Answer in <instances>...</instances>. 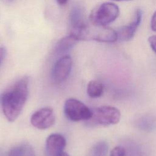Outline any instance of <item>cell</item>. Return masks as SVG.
<instances>
[{"label": "cell", "instance_id": "obj_1", "mask_svg": "<svg viewBox=\"0 0 156 156\" xmlns=\"http://www.w3.org/2000/svg\"><path fill=\"white\" fill-rule=\"evenodd\" d=\"M28 85V79L23 77L17 81L11 90L2 94V108L8 121L13 122L20 115L27 99Z\"/></svg>", "mask_w": 156, "mask_h": 156}, {"label": "cell", "instance_id": "obj_2", "mask_svg": "<svg viewBox=\"0 0 156 156\" xmlns=\"http://www.w3.org/2000/svg\"><path fill=\"white\" fill-rule=\"evenodd\" d=\"M78 40H94L113 43L118 40L116 30L107 26L85 23L76 33L71 34Z\"/></svg>", "mask_w": 156, "mask_h": 156}, {"label": "cell", "instance_id": "obj_3", "mask_svg": "<svg viewBox=\"0 0 156 156\" xmlns=\"http://www.w3.org/2000/svg\"><path fill=\"white\" fill-rule=\"evenodd\" d=\"M119 12V8L115 3L105 2L91 11L89 19L93 24L107 26L118 18Z\"/></svg>", "mask_w": 156, "mask_h": 156}, {"label": "cell", "instance_id": "obj_4", "mask_svg": "<svg viewBox=\"0 0 156 156\" xmlns=\"http://www.w3.org/2000/svg\"><path fill=\"white\" fill-rule=\"evenodd\" d=\"M92 110V116L89 119L93 124L109 126L118 124L121 119L120 111L115 107L101 106Z\"/></svg>", "mask_w": 156, "mask_h": 156}, {"label": "cell", "instance_id": "obj_5", "mask_svg": "<svg viewBox=\"0 0 156 156\" xmlns=\"http://www.w3.org/2000/svg\"><path fill=\"white\" fill-rule=\"evenodd\" d=\"M64 113L71 121L77 122L89 120L92 116V110L82 102L74 98H69L64 104Z\"/></svg>", "mask_w": 156, "mask_h": 156}, {"label": "cell", "instance_id": "obj_6", "mask_svg": "<svg viewBox=\"0 0 156 156\" xmlns=\"http://www.w3.org/2000/svg\"><path fill=\"white\" fill-rule=\"evenodd\" d=\"M55 116L53 110L49 107L42 108L30 117V123L35 128L45 130L51 127L55 122Z\"/></svg>", "mask_w": 156, "mask_h": 156}, {"label": "cell", "instance_id": "obj_7", "mask_svg": "<svg viewBox=\"0 0 156 156\" xmlns=\"http://www.w3.org/2000/svg\"><path fill=\"white\" fill-rule=\"evenodd\" d=\"M73 65L72 58L65 55L59 58L55 63L52 70V77L56 83L64 81L69 76Z\"/></svg>", "mask_w": 156, "mask_h": 156}, {"label": "cell", "instance_id": "obj_8", "mask_svg": "<svg viewBox=\"0 0 156 156\" xmlns=\"http://www.w3.org/2000/svg\"><path fill=\"white\" fill-rule=\"evenodd\" d=\"M142 20V12L140 9H136L132 21L126 26H123L116 30L118 40L128 41L131 40L139 27Z\"/></svg>", "mask_w": 156, "mask_h": 156}, {"label": "cell", "instance_id": "obj_9", "mask_svg": "<svg viewBox=\"0 0 156 156\" xmlns=\"http://www.w3.org/2000/svg\"><path fill=\"white\" fill-rule=\"evenodd\" d=\"M66 146V140L64 136L58 133L50 135L46 140V149L49 156H57L62 152Z\"/></svg>", "mask_w": 156, "mask_h": 156}, {"label": "cell", "instance_id": "obj_10", "mask_svg": "<svg viewBox=\"0 0 156 156\" xmlns=\"http://www.w3.org/2000/svg\"><path fill=\"white\" fill-rule=\"evenodd\" d=\"M86 23L84 21V11L83 8L78 5H74L71 9L69 16L70 34H73L80 29Z\"/></svg>", "mask_w": 156, "mask_h": 156}, {"label": "cell", "instance_id": "obj_11", "mask_svg": "<svg viewBox=\"0 0 156 156\" xmlns=\"http://www.w3.org/2000/svg\"><path fill=\"white\" fill-rule=\"evenodd\" d=\"M78 41L75 37L69 34L58 40L55 44V51L57 54L63 53L72 48Z\"/></svg>", "mask_w": 156, "mask_h": 156}, {"label": "cell", "instance_id": "obj_12", "mask_svg": "<svg viewBox=\"0 0 156 156\" xmlns=\"http://www.w3.org/2000/svg\"><path fill=\"white\" fill-rule=\"evenodd\" d=\"M104 85L97 80L90 81L87 86V94L92 98H99L103 94Z\"/></svg>", "mask_w": 156, "mask_h": 156}, {"label": "cell", "instance_id": "obj_13", "mask_svg": "<svg viewBox=\"0 0 156 156\" xmlns=\"http://www.w3.org/2000/svg\"><path fill=\"white\" fill-rule=\"evenodd\" d=\"M108 145L106 142L101 141L96 143L91 150V156H107Z\"/></svg>", "mask_w": 156, "mask_h": 156}, {"label": "cell", "instance_id": "obj_14", "mask_svg": "<svg viewBox=\"0 0 156 156\" xmlns=\"http://www.w3.org/2000/svg\"><path fill=\"white\" fill-rule=\"evenodd\" d=\"M26 151L27 148L25 145L16 146L9 151L7 156H24Z\"/></svg>", "mask_w": 156, "mask_h": 156}, {"label": "cell", "instance_id": "obj_15", "mask_svg": "<svg viewBox=\"0 0 156 156\" xmlns=\"http://www.w3.org/2000/svg\"><path fill=\"white\" fill-rule=\"evenodd\" d=\"M126 152L124 147L121 146L115 147L112 149L110 153V156H126Z\"/></svg>", "mask_w": 156, "mask_h": 156}, {"label": "cell", "instance_id": "obj_16", "mask_svg": "<svg viewBox=\"0 0 156 156\" xmlns=\"http://www.w3.org/2000/svg\"><path fill=\"white\" fill-rule=\"evenodd\" d=\"M147 41L152 50L156 54V35L150 36L147 39Z\"/></svg>", "mask_w": 156, "mask_h": 156}, {"label": "cell", "instance_id": "obj_17", "mask_svg": "<svg viewBox=\"0 0 156 156\" xmlns=\"http://www.w3.org/2000/svg\"><path fill=\"white\" fill-rule=\"evenodd\" d=\"M151 29L152 31L156 32V10L154 12L151 17Z\"/></svg>", "mask_w": 156, "mask_h": 156}, {"label": "cell", "instance_id": "obj_18", "mask_svg": "<svg viewBox=\"0 0 156 156\" xmlns=\"http://www.w3.org/2000/svg\"><path fill=\"white\" fill-rule=\"evenodd\" d=\"M6 55V49L4 47L0 48V65L1 64L2 62L3 61L5 56Z\"/></svg>", "mask_w": 156, "mask_h": 156}, {"label": "cell", "instance_id": "obj_19", "mask_svg": "<svg viewBox=\"0 0 156 156\" xmlns=\"http://www.w3.org/2000/svg\"><path fill=\"white\" fill-rule=\"evenodd\" d=\"M68 0H57V2L60 5H65L67 3Z\"/></svg>", "mask_w": 156, "mask_h": 156}, {"label": "cell", "instance_id": "obj_20", "mask_svg": "<svg viewBox=\"0 0 156 156\" xmlns=\"http://www.w3.org/2000/svg\"><path fill=\"white\" fill-rule=\"evenodd\" d=\"M57 156H69L67 153L65 152H62L61 154H60L58 155Z\"/></svg>", "mask_w": 156, "mask_h": 156}, {"label": "cell", "instance_id": "obj_21", "mask_svg": "<svg viewBox=\"0 0 156 156\" xmlns=\"http://www.w3.org/2000/svg\"><path fill=\"white\" fill-rule=\"evenodd\" d=\"M114 1H118V2H121V1H133V0H112Z\"/></svg>", "mask_w": 156, "mask_h": 156}, {"label": "cell", "instance_id": "obj_22", "mask_svg": "<svg viewBox=\"0 0 156 156\" xmlns=\"http://www.w3.org/2000/svg\"><path fill=\"white\" fill-rule=\"evenodd\" d=\"M8 1H13V0H8Z\"/></svg>", "mask_w": 156, "mask_h": 156}]
</instances>
